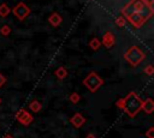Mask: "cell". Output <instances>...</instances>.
Masks as SVG:
<instances>
[{
	"label": "cell",
	"mask_w": 154,
	"mask_h": 138,
	"mask_svg": "<svg viewBox=\"0 0 154 138\" xmlns=\"http://www.w3.org/2000/svg\"><path fill=\"white\" fill-rule=\"evenodd\" d=\"M10 12H11V8H10L5 2L0 5V17H1V18L7 17V16L10 14Z\"/></svg>",
	"instance_id": "obj_14"
},
{
	"label": "cell",
	"mask_w": 154,
	"mask_h": 138,
	"mask_svg": "<svg viewBox=\"0 0 154 138\" xmlns=\"http://www.w3.org/2000/svg\"><path fill=\"white\" fill-rule=\"evenodd\" d=\"M85 138H96V137H95V136H94L93 133H89V134H88V136H87Z\"/></svg>",
	"instance_id": "obj_22"
},
{
	"label": "cell",
	"mask_w": 154,
	"mask_h": 138,
	"mask_svg": "<svg viewBox=\"0 0 154 138\" xmlns=\"http://www.w3.org/2000/svg\"><path fill=\"white\" fill-rule=\"evenodd\" d=\"M0 34H1L2 36H8V35L11 34V28H10V25L4 24V25L0 28Z\"/></svg>",
	"instance_id": "obj_15"
},
{
	"label": "cell",
	"mask_w": 154,
	"mask_h": 138,
	"mask_svg": "<svg viewBox=\"0 0 154 138\" xmlns=\"http://www.w3.org/2000/svg\"><path fill=\"white\" fill-rule=\"evenodd\" d=\"M48 22H49V24H51L52 26L57 28V26H59V25L61 24L63 18H61V16H60L58 12H52V13L49 14V17H48Z\"/></svg>",
	"instance_id": "obj_10"
},
{
	"label": "cell",
	"mask_w": 154,
	"mask_h": 138,
	"mask_svg": "<svg viewBox=\"0 0 154 138\" xmlns=\"http://www.w3.org/2000/svg\"><path fill=\"white\" fill-rule=\"evenodd\" d=\"M122 16L129 22L134 28H141L154 13V8L148 7L143 0H130L123 8Z\"/></svg>",
	"instance_id": "obj_1"
},
{
	"label": "cell",
	"mask_w": 154,
	"mask_h": 138,
	"mask_svg": "<svg viewBox=\"0 0 154 138\" xmlns=\"http://www.w3.org/2000/svg\"><path fill=\"white\" fill-rule=\"evenodd\" d=\"M83 85L90 91V92H96L99 88L103 84V79L96 73V72H90L84 79H83Z\"/></svg>",
	"instance_id": "obj_4"
},
{
	"label": "cell",
	"mask_w": 154,
	"mask_h": 138,
	"mask_svg": "<svg viewBox=\"0 0 154 138\" xmlns=\"http://www.w3.org/2000/svg\"><path fill=\"white\" fill-rule=\"evenodd\" d=\"M143 2L148 6V7H150V8H153V5H154V0H143Z\"/></svg>",
	"instance_id": "obj_20"
},
{
	"label": "cell",
	"mask_w": 154,
	"mask_h": 138,
	"mask_svg": "<svg viewBox=\"0 0 154 138\" xmlns=\"http://www.w3.org/2000/svg\"><path fill=\"white\" fill-rule=\"evenodd\" d=\"M124 59L132 66V67H136L138 66L144 59H146V54L142 52V49L138 47V46H131L129 47L125 53H124Z\"/></svg>",
	"instance_id": "obj_3"
},
{
	"label": "cell",
	"mask_w": 154,
	"mask_h": 138,
	"mask_svg": "<svg viewBox=\"0 0 154 138\" xmlns=\"http://www.w3.org/2000/svg\"><path fill=\"white\" fill-rule=\"evenodd\" d=\"M11 12L16 16V18H18L19 20H24L29 14H30V8L24 4V2H19L17 4L12 10Z\"/></svg>",
	"instance_id": "obj_5"
},
{
	"label": "cell",
	"mask_w": 154,
	"mask_h": 138,
	"mask_svg": "<svg viewBox=\"0 0 154 138\" xmlns=\"http://www.w3.org/2000/svg\"><path fill=\"white\" fill-rule=\"evenodd\" d=\"M141 110H143L146 114H152L154 112V102H153V100L150 97H148L144 101H142Z\"/></svg>",
	"instance_id": "obj_9"
},
{
	"label": "cell",
	"mask_w": 154,
	"mask_h": 138,
	"mask_svg": "<svg viewBox=\"0 0 154 138\" xmlns=\"http://www.w3.org/2000/svg\"><path fill=\"white\" fill-rule=\"evenodd\" d=\"M4 138H13V137H12V136H5Z\"/></svg>",
	"instance_id": "obj_23"
},
{
	"label": "cell",
	"mask_w": 154,
	"mask_h": 138,
	"mask_svg": "<svg viewBox=\"0 0 154 138\" xmlns=\"http://www.w3.org/2000/svg\"><path fill=\"white\" fill-rule=\"evenodd\" d=\"M0 104H1V98H0Z\"/></svg>",
	"instance_id": "obj_24"
},
{
	"label": "cell",
	"mask_w": 154,
	"mask_h": 138,
	"mask_svg": "<svg viewBox=\"0 0 154 138\" xmlns=\"http://www.w3.org/2000/svg\"><path fill=\"white\" fill-rule=\"evenodd\" d=\"M125 23H126V19H125L123 16H119V17L116 18V24H117L119 28H123V26L125 25Z\"/></svg>",
	"instance_id": "obj_17"
},
{
	"label": "cell",
	"mask_w": 154,
	"mask_h": 138,
	"mask_svg": "<svg viewBox=\"0 0 154 138\" xmlns=\"http://www.w3.org/2000/svg\"><path fill=\"white\" fill-rule=\"evenodd\" d=\"M5 83H6V77H5L2 73H0V88H1Z\"/></svg>",
	"instance_id": "obj_21"
},
{
	"label": "cell",
	"mask_w": 154,
	"mask_h": 138,
	"mask_svg": "<svg viewBox=\"0 0 154 138\" xmlns=\"http://www.w3.org/2000/svg\"><path fill=\"white\" fill-rule=\"evenodd\" d=\"M16 119L22 124V125H29V124H31L32 122V120H34V116L29 113V112H26L24 108H20L19 110H17V113H16Z\"/></svg>",
	"instance_id": "obj_6"
},
{
	"label": "cell",
	"mask_w": 154,
	"mask_h": 138,
	"mask_svg": "<svg viewBox=\"0 0 154 138\" xmlns=\"http://www.w3.org/2000/svg\"><path fill=\"white\" fill-rule=\"evenodd\" d=\"M29 108H30L31 112H34V113H38V112L41 110V108H42V104H41L37 100H32V101L29 103Z\"/></svg>",
	"instance_id": "obj_12"
},
{
	"label": "cell",
	"mask_w": 154,
	"mask_h": 138,
	"mask_svg": "<svg viewBox=\"0 0 154 138\" xmlns=\"http://www.w3.org/2000/svg\"><path fill=\"white\" fill-rule=\"evenodd\" d=\"M146 136L148 138H154V127H149V130L146 132Z\"/></svg>",
	"instance_id": "obj_19"
},
{
	"label": "cell",
	"mask_w": 154,
	"mask_h": 138,
	"mask_svg": "<svg viewBox=\"0 0 154 138\" xmlns=\"http://www.w3.org/2000/svg\"><path fill=\"white\" fill-rule=\"evenodd\" d=\"M70 122H71V125H72L73 127L78 128V127H81V126L85 122V118H84L81 113H75V114L70 118Z\"/></svg>",
	"instance_id": "obj_8"
},
{
	"label": "cell",
	"mask_w": 154,
	"mask_h": 138,
	"mask_svg": "<svg viewBox=\"0 0 154 138\" xmlns=\"http://www.w3.org/2000/svg\"><path fill=\"white\" fill-rule=\"evenodd\" d=\"M54 76H55L58 79L63 80L64 78L67 77V70H66L64 66H60V67H58V68L54 71Z\"/></svg>",
	"instance_id": "obj_11"
},
{
	"label": "cell",
	"mask_w": 154,
	"mask_h": 138,
	"mask_svg": "<svg viewBox=\"0 0 154 138\" xmlns=\"http://www.w3.org/2000/svg\"><path fill=\"white\" fill-rule=\"evenodd\" d=\"M142 101L143 100L135 91H130L125 97L119 98L116 102V106L118 108H120L122 110H124L130 118H135L138 114V112L141 110Z\"/></svg>",
	"instance_id": "obj_2"
},
{
	"label": "cell",
	"mask_w": 154,
	"mask_h": 138,
	"mask_svg": "<svg viewBox=\"0 0 154 138\" xmlns=\"http://www.w3.org/2000/svg\"><path fill=\"white\" fill-rule=\"evenodd\" d=\"M69 100H70L71 103H78L79 100H81V96H79V94H77V92H72V94H70Z\"/></svg>",
	"instance_id": "obj_16"
},
{
	"label": "cell",
	"mask_w": 154,
	"mask_h": 138,
	"mask_svg": "<svg viewBox=\"0 0 154 138\" xmlns=\"http://www.w3.org/2000/svg\"><path fill=\"white\" fill-rule=\"evenodd\" d=\"M114 43H116V37H114V35H113L111 31L105 32L103 36H102V40H101V44L105 46L106 48H112V47L114 46Z\"/></svg>",
	"instance_id": "obj_7"
},
{
	"label": "cell",
	"mask_w": 154,
	"mask_h": 138,
	"mask_svg": "<svg viewBox=\"0 0 154 138\" xmlns=\"http://www.w3.org/2000/svg\"><path fill=\"white\" fill-rule=\"evenodd\" d=\"M101 47V41L97 37H94L89 41V48L93 50H99V48Z\"/></svg>",
	"instance_id": "obj_13"
},
{
	"label": "cell",
	"mask_w": 154,
	"mask_h": 138,
	"mask_svg": "<svg viewBox=\"0 0 154 138\" xmlns=\"http://www.w3.org/2000/svg\"><path fill=\"white\" fill-rule=\"evenodd\" d=\"M143 72L147 74V76H153V73H154V66L152 65V64H149V65H147L146 67H144V70H143Z\"/></svg>",
	"instance_id": "obj_18"
}]
</instances>
